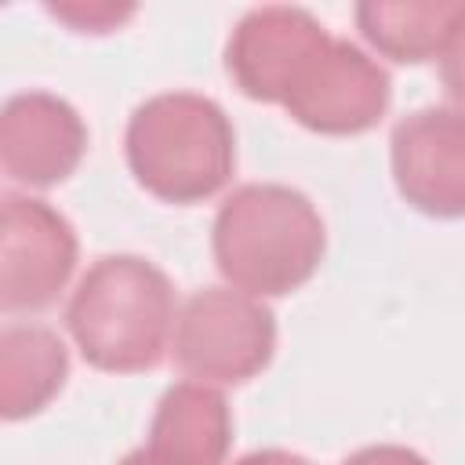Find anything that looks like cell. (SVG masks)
<instances>
[{"label": "cell", "instance_id": "obj_14", "mask_svg": "<svg viewBox=\"0 0 465 465\" xmlns=\"http://www.w3.org/2000/svg\"><path fill=\"white\" fill-rule=\"evenodd\" d=\"M54 18L69 22L76 33H109L113 25H120L124 18L134 15V7H109V4H51L47 7Z\"/></svg>", "mask_w": 465, "mask_h": 465}, {"label": "cell", "instance_id": "obj_4", "mask_svg": "<svg viewBox=\"0 0 465 465\" xmlns=\"http://www.w3.org/2000/svg\"><path fill=\"white\" fill-rule=\"evenodd\" d=\"M276 352L272 309L236 287H203L185 298L174 320V363L203 385H243Z\"/></svg>", "mask_w": 465, "mask_h": 465}, {"label": "cell", "instance_id": "obj_1", "mask_svg": "<svg viewBox=\"0 0 465 465\" xmlns=\"http://www.w3.org/2000/svg\"><path fill=\"white\" fill-rule=\"evenodd\" d=\"M218 272L243 294L280 298L312 280L327 254V229L302 189L251 182L225 196L211 225Z\"/></svg>", "mask_w": 465, "mask_h": 465}, {"label": "cell", "instance_id": "obj_2", "mask_svg": "<svg viewBox=\"0 0 465 465\" xmlns=\"http://www.w3.org/2000/svg\"><path fill=\"white\" fill-rule=\"evenodd\" d=\"M174 320L171 280L138 254L98 258L65 305L80 356L109 374L153 371L167 352Z\"/></svg>", "mask_w": 465, "mask_h": 465}, {"label": "cell", "instance_id": "obj_13", "mask_svg": "<svg viewBox=\"0 0 465 465\" xmlns=\"http://www.w3.org/2000/svg\"><path fill=\"white\" fill-rule=\"evenodd\" d=\"M440 80L443 91L465 109V4H458V11L447 22V36L440 47Z\"/></svg>", "mask_w": 465, "mask_h": 465}, {"label": "cell", "instance_id": "obj_15", "mask_svg": "<svg viewBox=\"0 0 465 465\" xmlns=\"http://www.w3.org/2000/svg\"><path fill=\"white\" fill-rule=\"evenodd\" d=\"M341 465H429L418 450L400 447V443H374V447H360L356 454H349Z\"/></svg>", "mask_w": 465, "mask_h": 465}, {"label": "cell", "instance_id": "obj_11", "mask_svg": "<svg viewBox=\"0 0 465 465\" xmlns=\"http://www.w3.org/2000/svg\"><path fill=\"white\" fill-rule=\"evenodd\" d=\"M69 378V352L51 327L7 323L0 331V414L22 421L40 414Z\"/></svg>", "mask_w": 465, "mask_h": 465}, {"label": "cell", "instance_id": "obj_17", "mask_svg": "<svg viewBox=\"0 0 465 465\" xmlns=\"http://www.w3.org/2000/svg\"><path fill=\"white\" fill-rule=\"evenodd\" d=\"M116 465H174V461H167V458L153 454L149 447H134V450H131V454H124Z\"/></svg>", "mask_w": 465, "mask_h": 465}, {"label": "cell", "instance_id": "obj_12", "mask_svg": "<svg viewBox=\"0 0 465 465\" xmlns=\"http://www.w3.org/2000/svg\"><path fill=\"white\" fill-rule=\"evenodd\" d=\"M454 11L458 4L447 0H407V4L363 0L356 4V29L378 54L403 65H418L440 54Z\"/></svg>", "mask_w": 465, "mask_h": 465}, {"label": "cell", "instance_id": "obj_8", "mask_svg": "<svg viewBox=\"0 0 465 465\" xmlns=\"http://www.w3.org/2000/svg\"><path fill=\"white\" fill-rule=\"evenodd\" d=\"M331 40L334 36L305 7L265 4L236 22L225 44V69L251 102L283 105L291 87Z\"/></svg>", "mask_w": 465, "mask_h": 465}, {"label": "cell", "instance_id": "obj_3", "mask_svg": "<svg viewBox=\"0 0 465 465\" xmlns=\"http://www.w3.org/2000/svg\"><path fill=\"white\" fill-rule=\"evenodd\" d=\"M124 156L145 193L189 207L229 185L236 171V131L214 98L163 91L131 113Z\"/></svg>", "mask_w": 465, "mask_h": 465}, {"label": "cell", "instance_id": "obj_16", "mask_svg": "<svg viewBox=\"0 0 465 465\" xmlns=\"http://www.w3.org/2000/svg\"><path fill=\"white\" fill-rule=\"evenodd\" d=\"M236 465H312V461L302 458V454L280 450V447H265V450H251V454H243Z\"/></svg>", "mask_w": 465, "mask_h": 465}, {"label": "cell", "instance_id": "obj_10", "mask_svg": "<svg viewBox=\"0 0 465 465\" xmlns=\"http://www.w3.org/2000/svg\"><path fill=\"white\" fill-rule=\"evenodd\" d=\"M232 443V414L225 396L203 381L171 385L149 421L145 447L174 465H222Z\"/></svg>", "mask_w": 465, "mask_h": 465}, {"label": "cell", "instance_id": "obj_6", "mask_svg": "<svg viewBox=\"0 0 465 465\" xmlns=\"http://www.w3.org/2000/svg\"><path fill=\"white\" fill-rule=\"evenodd\" d=\"M392 102V80L367 51L349 40H331L302 80L291 87L283 109L294 124L316 134H363L371 131Z\"/></svg>", "mask_w": 465, "mask_h": 465}, {"label": "cell", "instance_id": "obj_9", "mask_svg": "<svg viewBox=\"0 0 465 465\" xmlns=\"http://www.w3.org/2000/svg\"><path fill=\"white\" fill-rule=\"evenodd\" d=\"M87 153L80 113L51 91L11 94L0 109V167L11 182L51 189L65 182Z\"/></svg>", "mask_w": 465, "mask_h": 465}, {"label": "cell", "instance_id": "obj_7", "mask_svg": "<svg viewBox=\"0 0 465 465\" xmlns=\"http://www.w3.org/2000/svg\"><path fill=\"white\" fill-rule=\"evenodd\" d=\"M396 193L429 218H465V109L425 105L389 138Z\"/></svg>", "mask_w": 465, "mask_h": 465}, {"label": "cell", "instance_id": "obj_5", "mask_svg": "<svg viewBox=\"0 0 465 465\" xmlns=\"http://www.w3.org/2000/svg\"><path fill=\"white\" fill-rule=\"evenodd\" d=\"M76 232L47 200L0 196V309L40 312L58 302L76 269Z\"/></svg>", "mask_w": 465, "mask_h": 465}]
</instances>
